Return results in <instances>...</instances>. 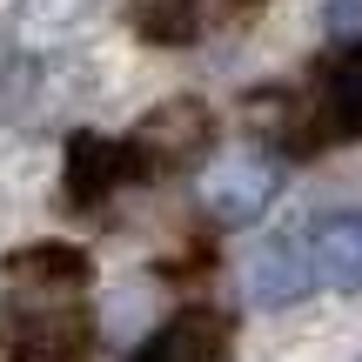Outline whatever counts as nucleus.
<instances>
[{
	"instance_id": "nucleus-1",
	"label": "nucleus",
	"mask_w": 362,
	"mask_h": 362,
	"mask_svg": "<svg viewBox=\"0 0 362 362\" xmlns=\"http://www.w3.org/2000/svg\"><path fill=\"white\" fill-rule=\"evenodd\" d=\"M88 255L67 242H40L7 255V296H0V356L7 362H88L94 315L81 302Z\"/></svg>"
},
{
	"instance_id": "nucleus-2",
	"label": "nucleus",
	"mask_w": 362,
	"mask_h": 362,
	"mask_svg": "<svg viewBox=\"0 0 362 362\" xmlns=\"http://www.w3.org/2000/svg\"><path fill=\"white\" fill-rule=\"evenodd\" d=\"M282 194V155L275 148H242V155L208 161L194 181V202L215 228H248L269 215V202Z\"/></svg>"
},
{
	"instance_id": "nucleus-3",
	"label": "nucleus",
	"mask_w": 362,
	"mask_h": 362,
	"mask_svg": "<svg viewBox=\"0 0 362 362\" xmlns=\"http://www.w3.org/2000/svg\"><path fill=\"white\" fill-rule=\"evenodd\" d=\"M215 148V115H208L194 94H175V101L148 107L141 121L128 128L121 155H128V175H168V168H188Z\"/></svg>"
},
{
	"instance_id": "nucleus-4",
	"label": "nucleus",
	"mask_w": 362,
	"mask_h": 362,
	"mask_svg": "<svg viewBox=\"0 0 362 362\" xmlns=\"http://www.w3.org/2000/svg\"><path fill=\"white\" fill-rule=\"evenodd\" d=\"M255 0H134V34L155 47H194L215 27L242 21Z\"/></svg>"
},
{
	"instance_id": "nucleus-5",
	"label": "nucleus",
	"mask_w": 362,
	"mask_h": 362,
	"mask_svg": "<svg viewBox=\"0 0 362 362\" xmlns=\"http://www.w3.org/2000/svg\"><path fill=\"white\" fill-rule=\"evenodd\" d=\"M309 288H315V269H309L302 235H269L248 255V302L255 309H296Z\"/></svg>"
},
{
	"instance_id": "nucleus-6",
	"label": "nucleus",
	"mask_w": 362,
	"mask_h": 362,
	"mask_svg": "<svg viewBox=\"0 0 362 362\" xmlns=\"http://www.w3.org/2000/svg\"><path fill=\"white\" fill-rule=\"evenodd\" d=\"M309 269H315V288H342V296H362V208H336L322 215L309 235Z\"/></svg>"
},
{
	"instance_id": "nucleus-7",
	"label": "nucleus",
	"mask_w": 362,
	"mask_h": 362,
	"mask_svg": "<svg viewBox=\"0 0 362 362\" xmlns=\"http://www.w3.org/2000/svg\"><path fill=\"white\" fill-rule=\"evenodd\" d=\"M235 329L221 309H181L175 322H161V336L141 342L134 362H228Z\"/></svg>"
},
{
	"instance_id": "nucleus-8",
	"label": "nucleus",
	"mask_w": 362,
	"mask_h": 362,
	"mask_svg": "<svg viewBox=\"0 0 362 362\" xmlns=\"http://www.w3.org/2000/svg\"><path fill=\"white\" fill-rule=\"evenodd\" d=\"M121 181H134L121 141H101V134H74L67 141V202L74 208H101Z\"/></svg>"
},
{
	"instance_id": "nucleus-9",
	"label": "nucleus",
	"mask_w": 362,
	"mask_h": 362,
	"mask_svg": "<svg viewBox=\"0 0 362 362\" xmlns=\"http://www.w3.org/2000/svg\"><path fill=\"white\" fill-rule=\"evenodd\" d=\"M315 115H322V134H362V40L322 67Z\"/></svg>"
},
{
	"instance_id": "nucleus-10",
	"label": "nucleus",
	"mask_w": 362,
	"mask_h": 362,
	"mask_svg": "<svg viewBox=\"0 0 362 362\" xmlns=\"http://www.w3.org/2000/svg\"><path fill=\"white\" fill-rule=\"evenodd\" d=\"M329 34H336V40L362 34V0H336V7H329Z\"/></svg>"
}]
</instances>
